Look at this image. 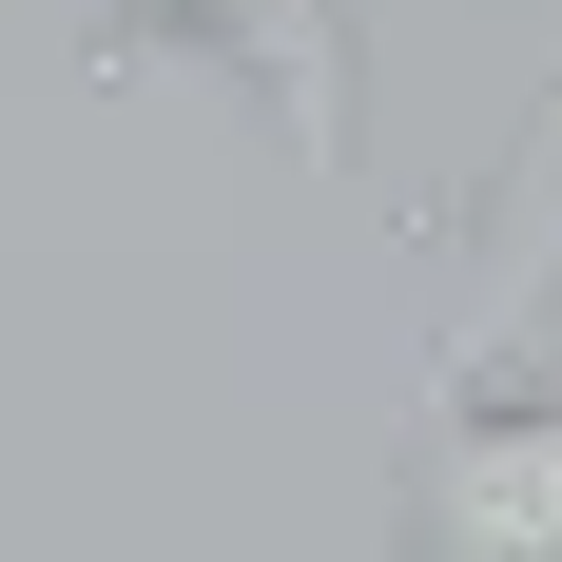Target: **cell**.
<instances>
[{"label":"cell","instance_id":"obj_3","mask_svg":"<svg viewBox=\"0 0 562 562\" xmlns=\"http://www.w3.org/2000/svg\"><path fill=\"white\" fill-rule=\"evenodd\" d=\"M543 291H562V58H543V98H524L505 175H485V214H465V291H447V330H427V389H485L543 330Z\"/></svg>","mask_w":562,"mask_h":562},{"label":"cell","instance_id":"obj_2","mask_svg":"<svg viewBox=\"0 0 562 562\" xmlns=\"http://www.w3.org/2000/svg\"><path fill=\"white\" fill-rule=\"evenodd\" d=\"M98 58H214L311 175H349V98H369V0H98Z\"/></svg>","mask_w":562,"mask_h":562},{"label":"cell","instance_id":"obj_1","mask_svg":"<svg viewBox=\"0 0 562 562\" xmlns=\"http://www.w3.org/2000/svg\"><path fill=\"white\" fill-rule=\"evenodd\" d=\"M389 562H562V407L427 389L389 465Z\"/></svg>","mask_w":562,"mask_h":562}]
</instances>
